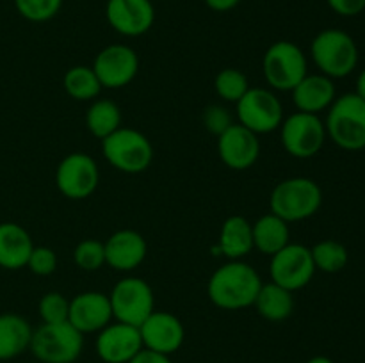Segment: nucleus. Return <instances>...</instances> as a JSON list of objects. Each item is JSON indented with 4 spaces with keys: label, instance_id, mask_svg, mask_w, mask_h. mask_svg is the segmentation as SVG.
Returning <instances> with one entry per match:
<instances>
[{
    "label": "nucleus",
    "instance_id": "obj_1",
    "mask_svg": "<svg viewBox=\"0 0 365 363\" xmlns=\"http://www.w3.org/2000/svg\"><path fill=\"white\" fill-rule=\"evenodd\" d=\"M262 287L259 273L242 260H230L217 267L209 278L207 294L221 310H242L253 306Z\"/></svg>",
    "mask_w": 365,
    "mask_h": 363
},
{
    "label": "nucleus",
    "instance_id": "obj_2",
    "mask_svg": "<svg viewBox=\"0 0 365 363\" xmlns=\"http://www.w3.org/2000/svg\"><path fill=\"white\" fill-rule=\"evenodd\" d=\"M323 205V191L307 177H292L274 185L269 198L271 212L285 223L309 219Z\"/></svg>",
    "mask_w": 365,
    "mask_h": 363
},
{
    "label": "nucleus",
    "instance_id": "obj_3",
    "mask_svg": "<svg viewBox=\"0 0 365 363\" xmlns=\"http://www.w3.org/2000/svg\"><path fill=\"white\" fill-rule=\"evenodd\" d=\"M327 135L346 152L365 148V100L356 93H346L335 98L324 121Z\"/></svg>",
    "mask_w": 365,
    "mask_h": 363
},
{
    "label": "nucleus",
    "instance_id": "obj_4",
    "mask_svg": "<svg viewBox=\"0 0 365 363\" xmlns=\"http://www.w3.org/2000/svg\"><path fill=\"white\" fill-rule=\"evenodd\" d=\"M310 56L321 73L334 80L355 71L359 64V46L348 32L341 28H324L312 39Z\"/></svg>",
    "mask_w": 365,
    "mask_h": 363
},
{
    "label": "nucleus",
    "instance_id": "obj_5",
    "mask_svg": "<svg viewBox=\"0 0 365 363\" xmlns=\"http://www.w3.org/2000/svg\"><path fill=\"white\" fill-rule=\"evenodd\" d=\"M31 352L41 363H75L84 349V335L68 320L57 324L43 322L32 331Z\"/></svg>",
    "mask_w": 365,
    "mask_h": 363
},
{
    "label": "nucleus",
    "instance_id": "obj_6",
    "mask_svg": "<svg viewBox=\"0 0 365 363\" xmlns=\"http://www.w3.org/2000/svg\"><path fill=\"white\" fill-rule=\"evenodd\" d=\"M102 153L114 169L127 174L143 173L153 160V146L150 139L128 127H120L102 139Z\"/></svg>",
    "mask_w": 365,
    "mask_h": 363
},
{
    "label": "nucleus",
    "instance_id": "obj_7",
    "mask_svg": "<svg viewBox=\"0 0 365 363\" xmlns=\"http://www.w3.org/2000/svg\"><path fill=\"white\" fill-rule=\"evenodd\" d=\"M309 60L305 52L296 43L280 39L266 50L262 59V73L267 84L278 91H292L303 78Z\"/></svg>",
    "mask_w": 365,
    "mask_h": 363
},
{
    "label": "nucleus",
    "instance_id": "obj_8",
    "mask_svg": "<svg viewBox=\"0 0 365 363\" xmlns=\"http://www.w3.org/2000/svg\"><path fill=\"white\" fill-rule=\"evenodd\" d=\"M113 319L139 327L155 310L153 290L143 278L127 276L118 281L109 294Z\"/></svg>",
    "mask_w": 365,
    "mask_h": 363
},
{
    "label": "nucleus",
    "instance_id": "obj_9",
    "mask_svg": "<svg viewBox=\"0 0 365 363\" xmlns=\"http://www.w3.org/2000/svg\"><path fill=\"white\" fill-rule=\"evenodd\" d=\"M282 144L285 152L296 159H310L317 155L327 141V128L317 114L296 110L280 125Z\"/></svg>",
    "mask_w": 365,
    "mask_h": 363
},
{
    "label": "nucleus",
    "instance_id": "obj_10",
    "mask_svg": "<svg viewBox=\"0 0 365 363\" xmlns=\"http://www.w3.org/2000/svg\"><path fill=\"white\" fill-rule=\"evenodd\" d=\"M239 123L253 134H269L284 121V105L274 93L264 88H250L237 102Z\"/></svg>",
    "mask_w": 365,
    "mask_h": 363
},
{
    "label": "nucleus",
    "instance_id": "obj_11",
    "mask_svg": "<svg viewBox=\"0 0 365 363\" xmlns=\"http://www.w3.org/2000/svg\"><path fill=\"white\" fill-rule=\"evenodd\" d=\"M271 281L294 292L307 287L316 274L312 251L303 244L289 242L285 248L271 256Z\"/></svg>",
    "mask_w": 365,
    "mask_h": 363
},
{
    "label": "nucleus",
    "instance_id": "obj_12",
    "mask_svg": "<svg viewBox=\"0 0 365 363\" xmlns=\"http://www.w3.org/2000/svg\"><path fill=\"white\" fill-rule=\"evenodd\" d=\"M100 171L88 153L75 152L64 157L56 169V185L68 199H86L96 191Z\"/></svg>",
    "mask_w": 365,
    "mask_h": 363
},
{
    "label": "nucleus",
    "instance_id": "obj_13",
    "mask_svg": "<svg viewBox=\"0 0 365 363\" xmlns=\"http://www.w3.org/2000/svg\"><path fill=\"white\" fill-rule=\"evenodd\" d=\"M91 68L102 88L121 89L130 84L138 75L139 57L134 48L116 43L100 50Z\"/></svg>",
    "mask_w": 365,
    "mask_h": 363
},
{
    "label": "nucleus",
    "instance_id": "obj_14",
    "mask_svg": "<svg viewBox=\"0 0 365 363\" xmlns=\"http://www.w3.org/2000/svg\"><path fill=\"white\" fill-rule=\"evenodd\" d=\"M95 349L103 363H128L145 347L139 327L116 320L98 331Z\"/></svg>",
    "mask_w": 365,
    "mask_h": 363
},
{
    "label": "nucleus",
    "instance_id": "obj_15",
    "mask_svg": "<svg viewBox=\"0 0 365 363\" xmlns=\"http://www.w3.org/2000/svg\"><path fill=\"white\" fill-rule=\"evenodd\" d=\"M217 153L221 162L230 169H250L260 155L259 135L241 123H232L223 134L217 135Z\"/></svg>",
    "mask_w": 365,
    "mask_h": 363
},
{
    "label": "nucleus",
    "instance_id": "obj_16",
    "mask_svg": "<svg viewBox=\"0 0 365 363\" xmlns=\"http://www.w3.org/2000/svg\"><path fill=\"white\" fill-rule=\"evenodd\" d=\"M143 347L159 354L171 356L182 347L185 340V330L177 315L153 310L152 315L139 326Z\"/></svg>",
    "mask_w": 365,
    "mask_h": 363
},
{
    "label": "nucleus",
    "instance_id": "obj_17",
    "mask_svg": "<svg viewBox=\"0 0 365 363\" xmlns=\"http://www.w3.org/2000/svg\"><path fill=\"white\" fill-rule=\"evenodd\" d=\"M106 18L118 34L135 38L152 28L155 9L152 0H107Z\"/></svg>",
    "mask_w": 365,
    "mask_h": 363
},
{
    "label": "nucleus",
    "instance_id": "obj_18",
    "mask_svg": "<svg viewBox=\"0 0 365 363\" xmlns=\"http://www.w3.org/2000/svg\"><path fill=\"white\" fill-rule=\"evenodd\" d=\"M113 320L109 295L102 292H81L70 301L68 322L82 335L98 333Z\"/></svg>",
    "mask_w": 365,
    "mask_h": 363
},
{
    "label": "nucleus",
    "instance_id": "obj_19",
    "mask_svg": "<svg viewBox=\"0 0 365 363\" xmlns=\"http://www.w3.org/2000/svg\"><path fill=\"white\" fill-rule=\"evenodd\" d=\"M106 263L121 273L138 269L146 258L148 246L145 237L135 230H118L103 242Z\"/></svg>",
    "mask_w": 365,
    "mask_h": 363
},
{
    "label": "nucleus",
    "instance_id": "obj_20",
    "mask_svg": "<svg viewBox=\"0 0 365 363\" xmlns=\"http://www.w3.org/2000/svg\"><path fill=\"white\" fill-rule=\"evenodd\" d=\"M292 102L299 112L317 114L330 109L337 98V89L334 80L323 73L307 75L294 89H292Z\"/></svg>",
    "mask_w": 365,
    "mask_h": 363
},
{
    "label": "nucleus",
    "instance_id": "obj_21",
    "mask_svg": "<svg viewBox=\"0 0 365 363\" xmlns=\"http://www.w3.org/2000/svg\"><path fill=\"white\" fill-rule=\"evenodd\" d=\"M34 244L24 226L16 223H0V267L18 270L27 267Z\"/></svg>",
    "mask_w": 365,
    "mask_h": 363
},
{
    "label": "nucleus",
    "instance_id": "obj_22",
    "mask_svg": "<svg viewBox=\"0 0 365 363\" xmlns=\"http://www.w3.org/2000/svg\"><path fill=\"white\" fill-rule=\"evenodd\" d=\"M32 327L16 313H0V362H9L24 354L31 345Z\"/></svg>",
    "mask_w": 365,
    "mask_h": 363
},
{
    "label": "nucleus",
    "instance_id": "obj_23",
    "mask_svg": "<svg viewBox=\"0 0 365 363\" xmlns=\"http://www.w3.org/2000/svg\"><path fill=\"white\" fill-rule=\"evenodd\" d=\"M253 249L252 223L242 216H232L223 223L216 251L230 260H241Z\"/></svg>",
    "mask_w": 365,
    "mask_h": 363
},
{
    "label": "nucleus",
    "instance_id": "obj_24",
    "mask_svg": "<svg viewBox=\"0 0 365 363\" xmlns=\"http://www.w3.org/2000/svg\"><path fill=\"white\" fill-rule=\"evenodd\" d=\"M253 231V248L259 249L262 255L273 256L282 248L289 244V223L274 216L273 212L259 217L252 224Z\"/></svg>",
    "mask_w": 365,
    "mask_h": 363
},
{
    "label": "nucleus",
    "instance_id": "obj_25",
    "mask_svg": "<svg viewBox=\"0 0 365 363\" xmlns=\"http://www.w3.org/2000/svg\"><path fill=\"white\" fill-rule=\"evenodd\" d=\"M253 305L266 320L282 322V320L289 319L294 310V295L291 290L271 281L267 285L262 283Z\"/></svg>",
    "mask_w": 365,
    "mask_h": 363
},
{
    "label": "nucleus",
    "instance_id": "obj_26",
    "mask_svg": "<svg viewBox=\"0 0 365 363\" xmlns=\"http://www.w3.org/2000/svg\"><path fill=\"white\" fill-rule=\"evenodd\" d=\"M88 130L96 139H106L121 127V110L113 100H96L86 112Z\"/></svg>",
    "mask_w": 365,
    "mask_h": 363
},
{
    "label": "nucleus",
    "instance_id": "obj_27",
    "mask_svg": "<svg viewBox=\"0 0 365 363\" xmlns=\"http://www.w3.org/2000/svg\"><path fill=\"white\" fill-rule=\"evenodd\" d=\"M64 91L68 96L78 102L95 100L102 91V84L96 78V73L89 66H73L64 73L63 78Z\"/></svg>",
    "mask_w": 365,
    "mask_h": 363
},
{
    "label": "nucleus",
    "instance_id": "obj_28",
    "mask_svg": "<svg viewBox=\"0 0 365 363\" xmlns=\"http://www.w3.org/2000/svg\"><path fill=\"white\" fill-rule=\"evenodd\" d=\"M310 251H312L316 270H323V273L334 274V273H339V270H342L346 265H348V260H349L348 249H346L344 244H341V242L337 241H331V238L321 241L317 242Z\"/></svg>",
    "mask_w": 365,
    "mask_h": 363
},
{
    "label": "nucleus",
    "instance_id": "obj_29",
    "mask_svg": "<svg viewBox=\"0 0 365 363\" xmlns=\"http://www.w3.org/2000/svg\"><path fill=\"white\" fill-rule=\"evenodd\" d=\"M214 88H216L217 96L223 98L225 102L237 103L246 95L250 85L248 78H246V75L242 71L235 70V68H225V70H221L216 75Z\"/></svg>",
    "mask_w": 365,
    "mask_h": 363
},
{
    "label": "nucleus",
    "instance_id": "obj_30",
    "mask_svg": "<svg viewBox=\"0 0 365 363\" xmlns=\"http://www.w3.org/2000/svg\"><path fill=\"white\" fill-rule=\"evenodd\" d=\"M75 265L82 270H98L106 263V248L96 238H86L78 242L73 251Z\"/></svg>",
    "mask_w": 365,
    "mask_h": 363
},
{
    "label": "nucleus",
    "instance_id": "obj_31",
    "mask_svg": "<svg viewBox=\"0 0 365 363\" xmlns=\"http://www.w3.org/2000/svg\"><path fill=\"white\" fill-rule=\"evenodd\" d=\"M14 6L25 20L41 23L52 20L59 13L63 0H14Z\"/></svg>",
    "mask_w": 365,
    "mask_h": 363
},
{
    "label": "nucleus",
    "instance_id": "obj_32",
    "mask_svg": "<svg viewBox=\"0 0 365 363\" xmlns=\"http://www.w3.org/2000/svg\"><path fill=\"white\" fill-rule=\"evenodd\" d=\"M70 301L61 292H46L38 302V313L45 324H57L68 320Z\"/></svg>",
    "mask_w": 365,
    "mask_h": 363
},
{
    "label": "nucleus",
    "instance_id": "obj_33",
    "mask_svg": "<svg viewBox=\"0 0 365 363\" xmlns=\"http://www.w3.org/2000/svg\"><path fill=\"white\" fill-rule=\"evenodd\" d=\"M27 267L36 276H48L57 269V255L53 253V249L46 248V246H39V248L34 246L31 256H29Z\"/></svg>",
    "mask_w": 365,
    "mask_h": 363
},
{
    "label": "nucleus",
    "instance_id": "obj_34",
    "mask_svg": "<svg viewBox=\"0 0 365 363\" xmlns=\"http://www.w3.org/2000/svg\"><path fill=\"white\" fill-rule=\"evenodd\" d=\"M232 123H234V121H232L230 112L221 105H210L207 107L205 112H203V125H205L207 130L212 132V134L216 135L223 134Z\"/></svg>",
    "mask_w": 365,
    "mask_h": 363
},
{
    "label": "nucleus",
    "instance_id": "obj_35",
    "mask_svg": "<svg viewBox=\"0 0 365 363\" xmlns=\"http://www.w3.org/2000/svg\"><path fill=\"white\" fill-rule=\"evenodd\" d=\"M330 9L341 16H356L365 9V0H327Z\"/></svg>",
    "mask_w": 365,
    "mask_h": 363
},
{
    "label": "nucleus",
    "instance_id": "obj_36",
    "mask_svg": "<svg viewBox=\"0 0 365 363\" xmlns=\"http://www.w3.org/2000/svg\"><path fill=\"white\" fill-rule=\"evenodd\" d=\"M128 363H173V362L170 359V356L159 354V352L148 351V349H143V351H139Z\"/></svg>",
    "mask_w": 365,
    "mask_h": 363
},
{
    "label": "nucleus",
    "instance_id": "obj_37",
    "mask_svg": "<svg viewBox=\"0 0 365 363\" xmlns=\"http://www.w3.org/2000/svg\"><path fill=\"white\" fill-rule=\"evenodd\" d=\"M207 7L216 13H227V11H232L234 7H237L241 4V0H205Z\"/></svg>",
    "mask_w": 365,
    "mask_h": 363
},
{
    "label": "nucleus",
    "instance_id": "obj_38",
    "mask_svg": "<svg viewBox=\"0 0 365 363\" xmlns=\"http://www.w3.org/2000/svg\"><path fill=\"white\" fill-rule=\"evenodd\" d=\"M355 93L360 96V98L365 100V68L360 71L359 78H356V91Z\"/></svg>",
    "mask_w": 365,
    "mask_h": 363
},
{
    "label": "nucleus",
    "instance_id": "obj_39",
    "mask_svg": "<svg viewBox=\"0 0 365 363\" xmlns=\"http://www.w3.org/2000/svg\"><path fill=\"white\" fill-rule=\"evenodd\" d=\"M307 363H334V359L328 358V356H314Z\"/></svg>",
    "mask_w": 365,
    "mask_h": 363
},
{
    "label": "nucleus",
    "instance_id": "obj_40",
    "mask_svg": "<svg viewBox=\"0 0 365 363\" xmlns=\"http://www.w3.org/2000/svg\"><path fill=\"white\" fill-rule=\"evenodd\" d=\"M31 363H41V362H31Z\"/></svg>",
    "mask_w": 365,
    "mask_h": 363
}]
</instances>
